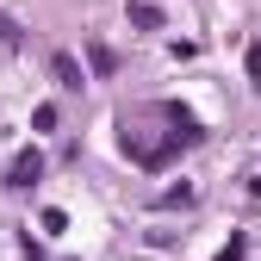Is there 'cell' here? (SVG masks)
Listing matches in <instances>:
<instances>
[{"label": "cell", "mask_w": 261, "mask_h": 261, "mask_svg": "<svg viewBox=\"0 0 261 261\" xmlns=\"http://www.w3.org/2000/svg\"><path fill=\"white\" fill-rule=\"evenodd\" d=\"M38 168H44L38 155H19V162H13V187H31V180H38Z\"/></svg>", "instance_id": "cell-1"}, {"label": "cell", "mask_w": 261, "mask_h": 261, "mask_svg": "<svg viewBox=\"0 0 261 261\" xmlns=\"http://www.w3.org/2000/svg\"><path fill=\"white\" fill-rule=\"evenodd\" d=\"M56 87H69V93L81 87V69H75V56H56Z\"/></svg>", "instance_id": "cell-2"}, {"label": "cell", "mask_w": 261, "mask_h": 261, "mask_svg": "<svg viewBox=\"0 0 261 261\" xmlns=\"http://www.w3.org/2000/svg\"><path fill=\"white\" fill-rule=\"evenodd\" d=\"M249 81L261 87V44H249Z\"/></svg>", "instance_id": "cell-3"}]
</instances>
